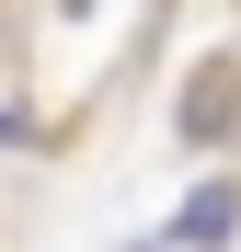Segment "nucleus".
<instances>
[{"label": "nucleus", "mask_w": 241, "mask_h": 252, "mask_svg": "<svg viewBox=\"0 0 241 252\" xmlns=\"http://www.w3.org/2000/svg\"><path fill=\"white\" fill-rule=\"evenodd\" d=\"M230 229H241V184H195V195H184V218H172L184 252H218Z\"/></svg>", "instance_id": "obj_2"}, {"label": "nucleus", "mask_w": 241, "mask_h": 252, "mask_svg": "<svg viewBox=\"0 0 241 252\" xmlns=\"http://www.w3.org/2000/svg\"><path fill=\"white\" fill-rule=\"evenodd\" d=\"M0 149H34V115L23 103H0Z\"/></svg>", "instance_id": "obj_3"}, {"label": "nucleus", "mask_w": 241, "mask_h": 252, "mask_svg": "<svg viewBox=\"0 0 241 252\" xmlns=\"http://www.w3.org/2000/svg\"><path fill=\"white\" fill-rule=\"evenodd\" d=\"M230 115H241V69L207 58V69H195V92H184V138H195V149H218V138H230Z\"/></svg>", "instance_id": "obj_1"}]
</instances>
